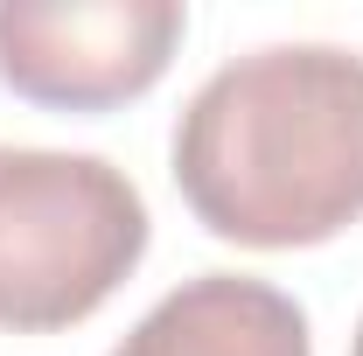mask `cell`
Listing matches in <instances>:
<instances>
[{"mask_svg": "<svg viewBox=\"0 0 363 356\" xmlns=\"http://www.w3.org/2000/svg\"><path fill=\"white\" fill-rule=\"evenodd\" d=\"M175 189L196 223L245 252H308L363 223V56L272 43L230 56L182 105Z\"/></svg>", "mask_w": 363, "mask_h": 356, "instance_id": "cell-1", "label": "cell"}, {"mask_svg": "<svg viewBox=\"0 0 363 356\" xmlns=\"http://www.w3.org/2000/svg\"><path fill=\"white\" fill-rule=\"evenodd\" d=\"M350 356H363V321H357V343H350Z\"/></svg>", "mask_w": 363, "mask_h": 356, "instance_id": "cell-5", "label": "cell"}, {"mask_svg": "<svg viewBox=\"0 0 363 356\" xmlns=\"http://www.w3.org/2000/svg\"><path fill=\"white\" fill-rule=\"evenodd\" d=\"M112 356H315L308 308L252 272H196L126 328Z\"/></svg>", "mask_w": 363, "mask_h": 356, "instance_id": "cell-4", "label": "cell"}, {"mask_svg": "<svg viewBox=\"0 0 363 356\" xmlns=\"http://www.w3.org/2000/svg\"><path fill=\"white\" fill-rule=\"evenodd\" d=\"M147 196L105 154L0 140V328L56 335L105 308L147 259Z\"/></svg>", "mask_w": 363, "mask_h": 356, "instance_id": "cell-2", "label": "cell"}, {"mask_svg": "<svg viewBox=\"0 0 363 356\" xmlns=\"http://www.w3.org/2000/svg\"><path fill=\"white\" fill-rule=\"evenodd\" d=\"M175 0H0V84L43 112H112L168 77Z\"/></svg>", "mask_w": 363, "mask_h": 356, "instance_id": "cell-3", "label": "cell"}]
</instances>
